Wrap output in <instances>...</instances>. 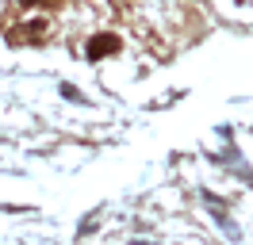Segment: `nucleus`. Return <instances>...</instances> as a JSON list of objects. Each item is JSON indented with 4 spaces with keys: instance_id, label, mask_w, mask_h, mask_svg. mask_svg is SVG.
Instances as JSON below:
<instances>
[{
    "instance_id": "obj_2",
    "label": "nucleus",
    "mask_w": 253,
    "mask_h": 245,
    "mask_svg": "<svg viewBox=\"0 0 253 245\" xmlns=\"http://www.w3.org/2000/svg\"><path fill=\"white\" fill-rule=\"evenodd\" d=\"M130 245H154V242H130Z\"/></svg>"
},
{
    "instance_id": "obj_1",
    "label": "nucleus",
    "mask_w": 253,
    "mask_h": 245,
    "mask_svg": "<svg viewBox=\"0 0 253 245\" xmlns=\"http://www.w3.org/2000/svg\"><path fill=\"white\" fill-rule=\"evenodd\" d=\"M115 50H119V39H115V35H100V39L88 42V58H108Z\"/></svg>"
}]
</instances>
